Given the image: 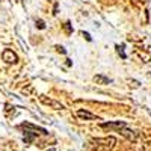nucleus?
<instances>
[{
	"instance_id": "nucleus-6",
	"label": "nucleus",
	"mask_w": 151,
	"mask_h": 151,
	"mask_svg": "<svg viewBox=\"0 0 151 151\" xmlns=\"http://www.w3.org/2000/svg\"><path fill=\"white\" fill-rule=\"evenodd\" d=\"M94 82L97 85H109V83H112V79L106 77L103 74H97V76H94Z\"/></svg>"
},
{
	"instance_id": "nucleus-2",
	"label": "nucleus",
	"mask_w": 151,
	"mask_h": 151,
	"mask_svg": "<svg viewBox=\"0 0 151 151\" xmlns=\"http://www.w3.org/2000/svg\"><path fill=\"white\" fill-rule=\"evenodd\" d=\"M40 101L48 107H52L55 110H62V109H65V106L62 104L60 101H56V100L53 98H50V97H45V95H40Z\"/></svg>"
},
{
	"instance_id": "nucleus-3",
	"label": "nucleus",
	"mask_w": 151,
	"mask_h": 151,
	"mask_svg": "<svg viewBox=\"0 0 151 151\" xmlns=\"http://www.w3.org/2000/svg\"><path fill=\"white\" fill-rule=\"evenodd\" d=\"M20 129H23L24 132H30V133H35V134H36V132L40 133V134H47V130H45V129H42V127H36V125H33V124H29V122H23V124L20 125Z\"/></svg>"
},
{
	"instance_id": "nucleus-12",
	"label": "nucleus",
	"mask_w": 151,
	"mask_h": 151,
	"mask_svg": "<svg viewBox=\"0 0 151 151\" xmlns=\"http://www.w3.org/2000/svg\"><path fill=\"white\" fill-rule=\"evenodd\" d=\"M56 48H58V52H59V53H65V48H64V47H60V45H56Z\"/></svg>"
},
{
	"instance_id": "nucleus-8",
	"label": "nucleus",
	"mask_w": 151,
	"mask_h": 151,
	"mask_svg": "<svg viewBox=\"0 0 151 151\" xmlns=\"http://www.w3.org/2000/svg\"><path fill=\"white\" fill-rule=\"evenodd\" d=\"M116 52L121 55V58H122V59L127 58V56H125V53H124V45H116Z\"/></svg>"
},
{
	"instance_id": "nucleus-11",
	"label": "nucleus",
	"mask_w": 151,
	"mask_h": 151,
	"mask_svg": "<svg viewBox=\"0 0 151 151\" xmlns=\"http://www.w3.org/2000/svg\"><path fill=\"white\" fill-rule=\"evenodd\" d=\"M65 30H67V33H71V32H73V29H71V24H70L68 21L65 23Z\"/></svg>"
},
{
	"instance_id": "nucleus-5",
	"label": "nucleus",
	"mask_w": 151,
	"mask_h": 151,
	"mask_svg": "<svg viewBox=\"0 0 151 151\" xmlns=\"http://www.w3.org/2000/svg\"><path fill=\"white\" fill-rule=\"evenodd\" d=\"M2 56H3V60L6 64H17L18 62V56L12 52V50H5Z\"/></svg>"
},
{
	"instance_id": "nucleus-4",
	"label": "nucleus",
	"mask_w": 151,
	"mask_h": 151,
	"mask_svg": "<svg viewBox=\"0 0 151 151\" xmlns=\"http://www.w3.org/2000/svg\"><path fill=\"white\" fill-rule=\"evenodd\" d=\"M76 116L80 118V119H97V121H100V118L97 115H94L92 112L85 110V109H79L77 112H76Z\"/></svg>"
},
{
	"instance_id": "nucleus-10",
	"label": "nucleus",
	"mask_w": 151,
	"mask_h": 151,
	"mask_svg": "<svg viewBox=\"0 0 151 151\" xmlns=\"http://www.w3.org/2000/svg\"><path fill=\"white\" fill-rule=\"evenodd\" d=\"M36 26H38V29H45V23L42 20H36Z\"/></svg>"
},
{
	"instance_id": "nucleus-13",
	"label": "nucleus",
	"mask_w": 151,
	"mask_h": 151,
	"mask_svg": "<svg viewBox=\"0 0 151 151\" xmlns=\"http://www.w3.org/2000/svg\"><path fill=\"white\" fill-rule=\"evenodd\" d=\"M82 35H83V36L86 38L88 41H91V36H89V33H86V32H82Z\"/></svg>"
},
{
	"instance_id": "nucleus-7",
	"label": "nucleus",
	"mask_w": 151,
	"mask_h": 151,
	"mask_svg": "<svg viewBox=\"0 0 151 151\" xmlns=\"http://www.w3.org/2000/svg\"><path fill=\"white\" fill-rule=\"evenodd\" d=\"M134 151H151V142H144V144H137Z\"/></svg>"
},
{
	"instance_id": "nucleus-9",
	"label": "nucleus",
	"mask_w": 151,
	"mask_h": 151,
	"mask_svg": "<svg viewBox=\"0 0 151 151\" xmlns=\"http://www.w3.org/2000/svg\"><path fill=\"white\" fill-rule=\"evenodd\" d=\"M127 82H129V83H130V86H133V88H139V86H141V83L137 82V80H132V79H129Z\"/></svg>"
},
{
	"instance_id": "nucleus-1",
	"label": "nucleus",
	"mask_w": 151,
	"mask_h": 151,
	"mask_svg": "<svg viewBox=\"0 0 151 151\" xmlns=\"http://www.w3.org/2000/svg\"><path fill=\"white\" fill-rule=\"evenodd\" d=\"M116 145V137H92L86 144V151H112Z\"/></svg>"
}]
</instances>
